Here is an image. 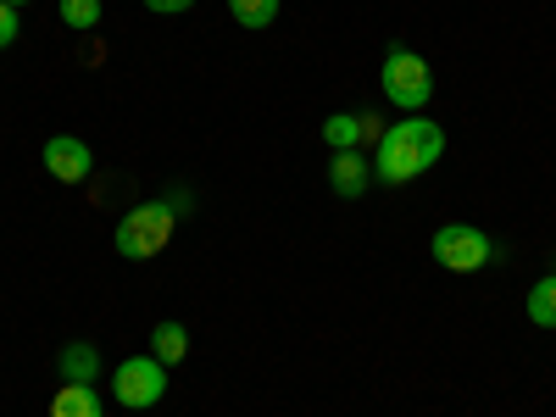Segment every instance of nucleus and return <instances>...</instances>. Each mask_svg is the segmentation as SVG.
<instances>
[{
    "mask_svg": "<svg viewBox=\"0 0 556 417\" xmlns=\"http://www.w3.org/2000/svg\"><path fill=\"white\" fill-rule=\"evenodd\" d=\"M440 156H445V128L412 112L406 123H390L379 134V146H374V178L379 184H412L417 173H429Z\"/></svg>",
    "mask_w": 556,
    "mask_h": 417,
    "instance_id": "1",
    "label": "nucleus"
},
{
    "mask_svg": "<svg viewBox=\"0 0 556 417\" xmlns=\"http://www.w3.org/2000/svg\"><path fill=\"white\" fill-rule=\"evenodd\" d=\"M379 84H384V101L401 106L406 117H412V112H424L429 96H434V73H429V62L417 56V51H406V45H390V51H384Z\"/></svg>",
    "mask_w": 556,
    "mask_h": 417,
    "instance_id": "2",
    "label": "nucleus"
},
{
    "mask_svg": "<svg viewBox=\"0 0 556 417\" xmlns=\"http://www.w3.org/2000/svg\"><path fill=\"white\" fill-rule=\"evenodd\" d=\"M173 223H178V212H173L167 201H146V206L123 212L112 245H117V256H128V262H151V256L173 240Z\"/></svg>",
    "mask_w": 556,
    "mask_h": 417,
    "instance_id": "3",
    "label": "nucleus"
},
{
    "mask_svg": "<svg viewBox=\"0 0 556 417\" xmlns=\"http://www.w3.org/2000/svg\"><path fill=\"white\" fill-rule=\"evenodd\" d=\"M429 256L445 273H479V267L495 262V240L484 235V228H473V223H445V228H434Z\"/></svg>",
    "mask_w": 556,
    "mask_h": 417,
    "instance_id": "4",
    "label": "nucleus"
},
{
    "mask_svg": "<svg viewBox=\"0 0 556 417\" xmlns=\"http://www.w3.org/2000/svg\"><path fill=\"white\" fill-rule=\"evenodd\" d=\"M112 395L128 406V412H146L167 395V362H156L151 351L146 356H123L117 374H112Z\"/></svg>",
    "mask_w": 556,
    "mask_h": 417,
    "instance_id": "5",
    "label": "nucleus"
},
{
    "mask_svg": "<svg viewBox=\"0 0 556 417\" xmlns=\"http://www.w3.org/2000/svg\"><path fill=\"white\" fill-rule=\"evenodd\" d=\"M89 167H96V156H89L84 139H73V134L45 139V173H51L56 184H84Z\"/></svg>",
    "mask_w": 556,
    "mask_h": 417,
    "instance_id": "6",
    "label": "nucleus"
},
{
    "mask_svg": "<svg viewBox=\"0 0 556 417\" xmlns=\"http://www.w3.org/2000/svg\"><path fill=\"white\" fill-rule=\"evenodd\" d=\"M56 374H62V384H96V374H101V351H96V345H84V340L62 345V351H56Z\"/></svg>",
    "mask_w": 556,
    "mask_h": 417,
    "instance_id": "7",
    "label": "nucleus"
},
{
    "mask_svg": "<svg viewBox=\"0 0 556 417\" xmlns=\"http://www.w3.org/2000/svg\"><path fill=\"white\" fill-rule=\"evenodd\" d=\"M367 173H374V167H367V156L362 151H334V167H329V184H334V195H362L367 190Z\"/></svg>",
    "mask_w": 556,
    "mask_h": 417,
    "instance_id": "8",
    "label": "nucleus"
},
{
    "mask_svg": "<svg viewBox=\"0 0 556 417\" xmlns=\"http://www.w3.org/2000/svg\"><path fill=\"white\" fill-rule=\"evenodd\" d=\"M51 417H106V412H101V395L89 384H62L56 401H51Z\"/></svg>",
    "mask_w": 556,
    "mask_h": 417,
    "instance_id": "9",
    "label": "nucleus"
},
{
    "mask_svg": "<svg viewBox=\"0 0 556 417\" xmlns=\"http://www.w3.org/2000/svg\"><path fill=\"white\" fill-rule=\"evenodd\" d=\"M151 356L167 362V367L190 356V334H184V323H156V329H151Z\"/></svg>",
    "mask_w": 556,
    "mask_h": 417,
    "instance_id": "10",
    "label": "nucleus"
},
{
    "mask_svg": "<svg viewBox=\"0 0 556 417\" xmlns=\"http://www.w3.org/2000/svg\"><path fill=\"white\" fill-rule=\"evenodd\" d=\"M529 323L534 329H556V273H545L529 290Z\"/></svg>",
    "mask_w": 556,
    "mask_h": 417,
    "instance_id": "11",
    "label": "nucleus"
},
{
    "mask_svg": "<svg viewBox=\"0 0 556 417\" xmlns=\"http://www.w3.org/2000/svg\"><path fill=\"white\" fill-rule=\"evenodd\" d=\"M323 146H329V151H356L362 146V117L356 112L329 117V123H323Z\"/></svg>",
    "mask_w": 556,
    "mask_h": 417,
    "instance_id": "12",
    "label": "nucleus"
},
{
    "mask_svg": "<svg viewBox=\"0 0 556 417\" xmlns=\"http://www.w3.org/2000/svg\"><path fill=\"white\" fill-rule=\"evenodd\" d=\"M228 12H235L240 28H267L278 23V0H228Z\"/></svg>",
    "mask_w": 556,
    "mask_h": 417,
    "instance_id": "13",
    "label": "nucleus"
},
{
    "mask_svg": "<svg viewBox=\"0 0 556 417\" xmlns=\"http://www.w3.org/2000/svg\"><path fill=\"white\" fill-rule=\"evenodd\" d=\"M62 23L73 28V34H89V28H101V0H62Z\"/></svg>",
    "mask_w": 556,
    "mask_h": 417,
    "instance_id": "14",
    "label": "nucleus"
},
{
    "mask_svg": "<svg viewBox=\"0 0 556 417\" xmlns=\"http://www.w3.org/2000/svg\"><path fill=\"white\" fill-rule=\"evenodd\" d=\"M23 34V23H17V7H7V0H0V51H7V45Z\"/></svg>",
    "mask_w": 556,
    "mask_h": 417,
    "instance_id": "15",
    "label": "nucleus"
},
{
    "mask_svg": "<svg viewBox=\"0 0 556 417\" xmlns=\"http://www.w3.org/2000/svg\"><path fill=\"white\" fill-rule=\"evenodd\" d=\"M195 0H146V12H162V17H173V12H190Z\"/></svg>",
    "mask_w": 556,
    "mask_h": 417,
    "instance_id": "16",
    "label": "nucleus"
},
{
    "mask_svg": "<svg viewBox=\"0 0 556 417\" xmlns=\"http://www.w3.org/2000/svg\"><path fill=\"white\" fill-rule=\"evenodd\" d=\"M7 7H28V0H7Z\"/></svg>",
    "mask_w": 556,
    "mask_h": 417,
    "instance_id": "17",
    "label": "nucleus"
}]
</instances>
